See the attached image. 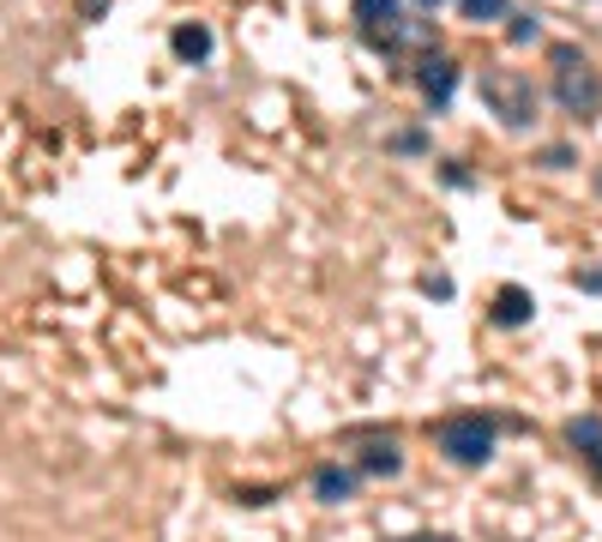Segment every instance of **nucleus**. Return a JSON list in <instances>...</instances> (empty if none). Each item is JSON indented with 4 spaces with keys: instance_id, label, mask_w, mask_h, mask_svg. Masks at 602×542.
I'll return each instance as SVG.
<instances>
[{
    "instance_id": "obj_1",
    "label": "nucleus",
    "mask_w": 602,
    "mask_h": 542,
    "mask_svg": "<svg viewBox=\"0 0 602 542\" xmlns=\"http://www.w3.org/2000/svg\"><path fill=\"white\" fill-rule=\"evenodd\" d=\"M549 61H554V97H561V109L579 115V121L602 115V72L584 61L579 49H566V42L549 55Z\"/></svg>"
},
{
    "instance_id": "obj_2",
    "label": "nucleus",
    "mask_w": 602,
    "mask_h": 542,
    "mask_svg": "<svg viewBox=\"0 0 602 542\" xmlns=\"http://www.w3.org/2000/svg\"><path fill=\"white\" fill-rule=\"evenodd\" d=\"M482 97H488V109L501 115L506 127H531L536 121V91H531V79L512 72V67H488V72H482Z\"/></svg>"
},
{
    "instance_id": "obj_3",
    "label": "nucleus",
    "mask_w": 602,
    "mask_h": 542,
    "mask_svg": "<svg viewBox=\"0 0 602 542\" xmlns=\"http://www.w3.org/2000/svg\"><path fill=\"white\" fill-rule=\"evenodd\" d=\"M440 452H446L452 464H488V452H494V422H482V416H452V422H440Z\"/></svg>"
},
{
    "instance_id": "obj_4",
    "label": "nucleus",
    "mask_w": 602,
    "mask_h": 542,
    "mask_svg": "<svg viewBox=\"0 0 602 542\" xmlns=\"http://www.w3.org/2000/svg\"><path fill=\"white\" fill-rule=\"evenodd\" d=\"M416 79H422V97H428V102H446L452 85H458V67H452V61H422Z\"/></svg>"
},
{
    "instance_id": "obj_5",
    "label": "nucleus",
    "mask_w": 602,
    "mask_h": 542,
    "mask_svg": "<svg viewBox=\"0 0 602 542\" xmlns=\"http://www.w3.org/2000/svg\"><path fill=\"white\" fill-rule=\"evenodd\" d=\"M531 289H519V284H506L501 296H494V319H501V326H524V319H531Z\"/></svg>"
},
{
    "instance_id": "obj_6",
    "label": "nucleus",
    "mask_w": 602,
    "mask_h": 542,
    "mask_svg": "<svg viewBox=\"0 0 602 542\" xmlns=\"http://www.w3.org/2000/svg\"><path fill=\"white\" fill-rule=\"evenodd\" d=\"M356 19H362V31H398V0H356Z\"/></svg>"
},
{
    "instance_id": "obj_7",
    "label": "nucleus",
    "mask_w": 602,
    "mask_h": 542,
    "mask_svg": "<svg viewBox=\"0 0 602 542\" xmlns=\"http://www.w3.org/2000/svg\"><path fill=\"white\" fill-rule=\"evenodd\" d=\"M362 471H368V476H398L404 471V452L392 446V441H374V446H362Z\"/></svg>"
},
{
    "instance_id": "obj_8",
    "label": "nucleus",
    "mask_w": 602,
    "mask_h": 542,
    "mask_svg": "<svg viewBox=\"0 0 602 542\" xmlns=\"http://www.w3.org/2000/svg\"><path fill=\"white\" fill-rule=\"evenodd\" d=\"M566 434H572V446H584V459L602 471V422H596V416H579Z\"/></svg>"
},
{
    "instance_id": "obj_9",
    "label": "nucleus",
    "mask_w": 602,
    "mask_h": 542,
    "mask_svg": "<svg viewBox=\"0 0 602 542\" xmlns=\"http://www.w3.org/2000/svg\"><path fill=\"white\" fill-rule=\"evenodd\" d=\"M175 55H181V61H205V55H211V31H205V24H181V31H175Z\"/></svg>"
},
{
    "instance_id": "obj_10",
    "label": "nucleus",
    "mask_w": 602,
    "mask_h": 542,
    "mask_svg": "<svg viewBox=\"0 0 602 542\" xmlns=\"http://www.w3.org/2000/svg\"><path fill=\"white\" fill-rule=\"evenodd\" d=\"M349 489H356V476H349V471H332V464H326V471L314 476V494H319V501H332V506L344 501Z\"/></svg>"
},
{
    "instance_id": "obj_11",
    "label": "nucleus",
    "mask_w": 602,
    "mask_h": 542,
    "mask_svg": "<svg viewBox=\"0 0 602 542\" xmlns=\"http://www.w3.org/2000/svg\"><path fill=\"white\" fill-rule=\"evenodd\" d=\"M458 12L476 19V24H488V19H506V0H458Z\"/></svg>"
},
{
    "instance_id": "obj_12",
    "label": "nucleus",
    "mask_w": 602,
    "mask_h": 542,
    "mask_svg": "<svg viewBox=\"0 0 602 542\" xmlns=\"http://www.w3.org/2000/svg\"><path fill=\"white\" fill-rule=\"evenodd\" d=\"M536 37V19L531 12H519V19H512V42H531Z\"/></svg>"
},
{
    "instance_id": "obj_13",
    "label": "nucleus",
    "mask_w": 602,
    "mask_h": 542,
    "mask_svg": "<svg viewBox=\"0 0 602 542\" xmlns=\"http://www.w3.org/2000/svg\"><path fill=\"white\" fill-rule=\"evenodd\" d=\"M409 542H446V536H409Z\"/></svg>"
},
{
    "instance_id": "obj_14",
    "label": "nucleus",
    "mask_w": 602,
    "mask_h": 542,
    "mask_svg": "<svg viewBox=\"0 0 602 542\" xmlns=\"http://www.w3.org/2000/svg\"><path fill=\"white\" fill-rule=\"evenodd\" d=\"M422 7H440V0H422Z\"/></svg>"
}]
</instances>
